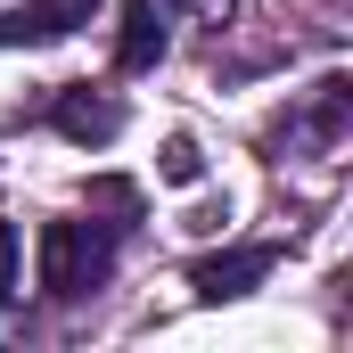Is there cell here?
<instances>
[{"mask_svg": "<svg viewBox=\"0 0 353 353\" xmlns=\"http://www.w3.org/2000/svg\"><path fill=\"white\" fill-rule=\"evenodd\" d=\"M107 271H115V230L107 222H83V214H66V222H41V288L50 296H90V288H107Z\"/></svg>", "mask_w": 353, "mask_h": 353, "instance_id": "obj_1", "label": "cell"}, {"mask_svg": "<svg viewBox=\"0 0 353 353\" xmlns=\"http://www.w3.org/2000/svg\"><path fill=\"white\" fill-rule=\"evenodd\" d=\"M50 123H58L74 148H107V140L123 132V99H107V90H90V83H66L50 99Z\"/></svg>", "mask_w": 353, "mask_h": 353, "instance_id": "obj_2", "label": "cell"}, {"mask_svg": "<svg viewBox=\"0 0 353 353\" xmlns=\"http://www.w3.org/2000/svg\"><path fill=\"white\" fill-rule=\"evenodd\" d=\"M173 50V0H123V33H115V66L148 74Z\"/></svg>", "mask_w": 353, "mask_h": 353, "instance_id": "obj_3", "label": "cell"}, {"mask_svg": "<svg viewBox=\"0 0 353 353\" xmlns=\"http://www.w3.org/2000/svg\"><path fill=\"white\" fill-rule=\"evenodd\" d=\"M271 263H279V247H230V255H205V263L189 271V288L205 304H222V296H247L255 279H271Z\"/></svg>", "mask_w": 353, "mask_h": 353, "instance_id": "obj_4", "label": "cell"}, {"mask_svg": "<svg viewBox=\"0 0 353 353\" xmlns=\"http://www.w3.org/2000/svg\"><path fill=\"white\" fill-rule=\"evenodd\" d=\"M345 107H353L345 74H329V83H321V99H312L296 123H279V148H337V132H345Z\"/></svg>", "mask_w": 353, "mask_h": 353, "instance_id": "obj_5", "label": "cell"}, {"mask_svg": "<svg viewBox=\"0 0 353 353\" xmlns=\"http://www.w3.org/2000/svg\"><path fill=\"white\" fill-rule=\"evenodd\" d=\"M90 8L99 0H25V25H33V41H66L74 25H90Z\"/></svg>", "mask_w": 353, "mask_h": 353, "instance_id": "obj_6", "label": "cell"}, {"mask_svg": "<svg viewBox=\"0 0 353 353\" xmlns=\"http://www.w3.org/2000/svg\"><path fill=\"white\" fill-rule=\"evenodd\" d=\"M157 173H165V181H181V189H189V181H205V157H197V140H165Z\"/></svg>", "mask_w": 353, "mask_h": 353, "instance_id": "obj_7", "label": "cell"}, {"mask_svg": "<svg viewBox=\"0 0 353 353\" xmlns=\"http://www.w3.org/2000/svg\"><path fill=\"white\" fill-rule=\"evenodd\" d=\"M17 296V222H0V304Z\"/></svg>", "mask_w": 353, "mask_h": 353, "instance_id": "obj_8", "label": "cell"}, {"mask_svg": "<svg viewBox=\"0 0 353 353\" xmlns=\"http://www.w3.org/2000/svg\"><path fill=\"white\" fill-rule=\"evenodd\" d=\"M90 205H115V214H132V205H140V189H132V181H99V189H90Z\"/></svg>", "mask_w": 353, "mask_h": 353, "instance_id": "obj_9", "label": "cell"}]
</instances>
